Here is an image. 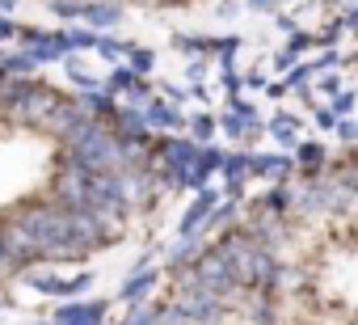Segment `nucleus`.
I'll list each match as a JSON object with an SVG mask.
<instances>
[{"label": "nucleus", "instance_id": "1", "mask_svg": "<svg viewBox=\"0 0 358 325\" xmlns=\"http://www.w3.org/2000/svg\"><path fill=\"white\" fill-rule=\"evenodd\" d=\"M0 89H5V72H0Z\"/></svg>", "mask_w": 358, "mask_h": 325}]
</instances>
